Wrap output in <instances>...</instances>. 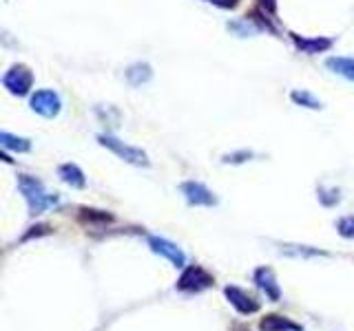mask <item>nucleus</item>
I'll list each match as a JSON object with an SVG mask.
<instances>
[{"label":"nucleus","mask_w":354,"mask_h":331,"mask_svg":"<svg viewBox=\"0 0 354 331\" xmlns=\"http://www.w3.org/2000/svg\"><path fill=\"white\" fill-rule=\"evenodd\" d=\"M18 188H21V193L29 206V214L32 217H38V214H43L45 210L58 206V195L49 193L40 179H36L32 175L18 177Z\"/></svg>","instance_id":"obj_1"},{"label":"nucleus","mask_w":354,"mask_h":331,"mask_svg":"<svg viewBox=\"0 0 354 331\" xmlns=\"http://www.w3.org/2000/svg\"><path fill=\"white\" fill-rule=\"evenodd\" d=\"M97 142H100L104 148L113 150V153L120 157V159H124L126 164L149 166V155H146L142 148H135V146L124 144V142H120V139L113 137V135H100V137H97Z\"/></svg>","instance_id":"obj_2"},{"label":"nucleus","mask_w":354,"mask_h":331,"mask_svg":"<svg viewBox=\"0 0 354 331\" xmlns=\"http://www.w3.org/2000/svg\"><path fill=\"white\" fill-rule=\"evenodd\" d=\"M3 86L12 95L23 97V95H27L29 91H32V86H34V73L29 71V66H25V64H14L3 75Z\"/></svg>","instance_id":"obj_3"},{"label":"nucleus","mask_w":354,"mask_h":331,"mask_svg":"<svg viewBox=\"0 0 354 331\" xmlns=\"http://www.w3.org/2000/svg\"><path fill=\"white\" fill-rule=\"evenodd\" d=\"M215 278L206 272L204 267L200 265H191L184 269V274L180 276V280H177V289H182V292H204V289L213 287Z\"/></svg>","instance_id":"obj_4"},{"label":"nucleus","mask_w":354,"mask_h":331,"mask_svg":"<svg viewBox=\"0 0 354 331\" xmlns=\"http://www.w3.org/2000/svg\"><path fill=\"white\" fill-rule=\"evenodd\" d=\"M32 104V110H36L38 115L43 117H56L62 108V99L56 91H49V88H43V91H36L29 99Z\"/></svg>","instance_id":"obj_5"},{"label":"nucleus","mask_w":354,"mask_h":331,"mask_svg":"<svg viewBox=\"0 0 354 331\" xmlns=\"http://www.w3.org/2000/svg\"><path fill=\"white\" fill-rule=\"evenodd\" d=\"M180 190L191 206H206V208L217 206V197H215L211 190L200 182H184L180 186Z\"/></svg>","instance_id":"obj_6"},{"label":"nucleus","mask_w":354,"mask_h":331,"mask_svg":"<svg viewBox=\"0 0 354 331\" xmlns=\"http://www.w3.org/2000/svg\"><path fill=\"white\" fill-rule=\"evenodd\" d=\"M149 245H151V249H153L155 254L169 258L175 267H184V265H186V256H184V252L173 243V241L164 238V236H149Z\"/></svg>","instance_id":"obj_7"},{"label":"nucleus","mask_w":354,"mask_h":331,"mask_svg":"<svg viewBox=\"0 0 354 331\" xmlns=\"http://www.w3.org/2000/svg\"><path fill=\"white\" fill-rule=\"evenodd\" d=\"M224 294H226V298L231 300V305L237 309L239 314H255V312H259V303L257 300H255L248 292H244V289H239V287H226L224 289Z\"/></svg>","instance_id":"obj_8"},{"label":"nucleus","mask_w":354,"mask_h":331,"mask_svg":"<svg viewBox=\"0 0 354 331\" xmlns=\"http://www.w3.org/2000/svg\"><path fill=\"white\" fill-rule=\"evenodd\" d=\"M294 47L299 49L301 53H308V56H317V53H323L332 49V38H301L297 34H290Z\"/></svg>","instance_id":"obj_9"},{"label":"nucleus","mask_w":354,"mask_h":331,"mask_svg":"<svg viewBox=\"0 0 354 331\" xmlns=\"http://www.w3.org/2000/svg\"><path fill=\"white\" fill-rule=\"evenodd\" d=\"M255 283H257V287L261 289V292L268 296L270 300H277L281 298V289H279V283H277V278H274L272 274V269L268 267H259L257 272H255Z\"/></svg>","instance_id":"obj_10"},{"label":"nucleus","mask_w":354,"mask_h":331,"mask_svg":"<svg viewBox=\"0 0 354 331\" xmlns=\"http://www.w3.org/2000/svg\"><path fill=\"white\" fill-rule=\"evenodd\" d=\"M259 329L261 331H301V327L297 323H292L290 318L279 316V314L263 316L259 323Z\"/></svg>","instance_id":"obj_11"},{"label":"nucleus","mask_w":354,"mask_h":331,"mask_svg":"<svg viewBox=\"0 0 354 331\" xmlns=\"http://www.w3.org/2000/svg\"><path fill=\"white\" fill-rule=\"evenodd\" d=\"M58 177L71 188H84L86 186V177L75 164H62L60 168H58Z\"/></svg>","instance_id":"obj_12"},{"label":"nucleus","mask_w":354,"mask_h":331,"mask_svg":"<svg viewBox=\"0 0 354 331\" xmlns=\"http://www.w3.org/2000/svg\"><path fill=\"white\" fill-rule=\"evenodd\" d=\"M326 66L330 69L332 73L343 75L350 82H354V58H341V56H334L326 60Z\"/></svg>","instance_id":"obj_13"},{"label":"nucleus","mask_w":354,"mask_h":331,"mask_svg":"<svg viewBox=\"0 0 354 331\" xmlns=\"http://www.w3.org/2000/svg\"><path fill=\"white\" fill-rule=\"evenodd\" d=\"M153 75V69L146 64V62H135L126 69V79H129L131 86H142L151 79Z\"/></svg>","instance_id":"obj_14"},{"label":"nucleus","mask_w":354,"mask_h":331,"mask_svg":"<svg viewBox=\"0 0 354 331\" xmlns=\"http://www.w3.org/2000/svg\"><path fill=\"white\" fill-rule=\"evenodd\" d=\"M0 146L5 150H16V153H29L32 142L27 137H16L12 133H0Z\"/></svg>","instance_id":"obj_15"},{"label":"nucleus","mask_w":354,"mask_h":331,"mask_svg":"<svg viewBox=\"0 0 354 331\" xmlns=\"http://www.w3.org/2000/svg\"><path fill=\"white\" fill-rule=\"evenodd\" d=\"M290 97H292L294 104L306 106V108H312V110H319V108L323 106L321 99H317V97H314L312 93H308V91H292Z\"/></svg>","instance_id":"obj_16"},{"label":"nucleus","mask_w":354,"mask_h":331,"mask_svg":"<svg viewBox=\"0 0 354 331\" xmlns=\"http://www.w3.org/2000/svg\"><path fill=\"white\" fill-rule=\"evenodd\" d=\"M80 221L82 223H97V221H100V223H109V221H113V217L111 214H106V212H102V210H91V208H82L80 210Z\"/></svg>","instance_id":"obj_17"},{"label":"nucleus","mask_w":354,"mask_h":331,"mask_svg":"<svg viewBox=\"0 0 354 331\" xmlns=\"http://www.w3.org/2000/svg\"><path fill=\"white\" fill-rule=\"evenodd\" d=\"M337 230H339L341 236L354 238V217H343V219H339Z\"/></svg>","instance_id":"obj_18"},{"label":"nucleus","mask_w":354,"mask_h":331,"mask_svg":"<svg viewBox=\"0 0 354 331\" xmlns=\"http://www.w3.org/2000/svg\"><path fill=\"white\" fill-rule=\"evenodd\" d=\"M252 153H248V150H241V153H233V155H226L224 162L226 164H239V162H246V159H250Z\"/></svg>","instance_id":"obj_19"},{"label":"nucleus","mask_w":354,"mask_h":331,"mask_svg":"<svg viewBox=\"0 0 354 331\" xmlns=\"http://www.w3.org/2000/svg\"><path fill=\"white\" fill-rule=\"evenodd\" d=\"M257 5L268 16H277V0H257Z\"/></svg>","instance_id":"obj_20"},{"label":"nucleus","mask_w":354,"mask_h":331,"mask_svg":"<svg viewBox=\"0 0 354 331\" xmlns=\"http://www.w3.org/2000/svg\"><path fill=\"white\" fill-rule=\"evenodd\" d=\"M206 3H211L215 7H222V9H235L239 5V0H206Z\"/></svg>","instance_id":"obj_21"}]
</instances>
